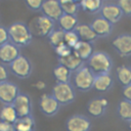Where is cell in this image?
<instances>
[{"mask_svg":"<svg viewBox=\"0 0 131 131\" xmlns=\"http://www.w3.org/2000/svg\"><path fill=\"white\" fill-rule=\"evenodd\" d=\"M9 40V35H8V30L4 27L0 26V46L7 43Z\"/></svg>","mask_w":131,"mask_h":131,"instance_id":"836d02e7","label":"cell"},{"mask_svg":"<svg viewBox=\"0 0 131 131\" xmlns=\"http://www.w3.org/2000/svg\"><path fill=\"white\" fill-rule=\"evenodd\" d=\"M58 25H59V29L62 30L63 32H71V31H75V29L77 28V26L79 25L78 23V18L76 15L73 14H67L63 13L60 18L57 20Z\"/></svg>","mask_w":131,"mask_h":131,"instance_id":"44dd1931","label":"cell"},{"mask_svg":"<svg viewBox=\"0 0 131 131\" xmlns=\"http://www.w3.org/2000/svg\"><path fill=\"white\" fill-rule=\"evenodd\" d=\"M73 1H74V2H76V3H80V1H81V0H73Z\"/></svg>","mask_w":131,"mask_h":131,"instance_id":"ab89813d","label":"cell"},{"mask_svg":"<svg viewBox=\"0 0 131 131\" xmlns=\"http://www.w3.org/2000/svg\"><path fill=\"white\" fill-rule=\"evenodd\" d=\"M79 5L88 13H96L102 7V0H81Z\"/></svg>","mask_w":131,"mask_h":131,"instance_id":"4316f807","label":"cell"},{"mask_svg":"<svg viewBox=\"0 0 131 131\" xmlns=\"http://www.w3.org/2000/svg\"><path fill=\"white\" fill-rule=\"evenodd\" d=\"M116 74L118 81L120 82L121 85H123V87L131 84V67L125 64L120 66L117 68Z\"/></svg>","mask_w":131,"mask_h":131,"instance_id":"484cf974","label":"cell"},{"mask_svg":"<svg viewBox=\"0 0 131 131\" xmlns=\"http://www.w3.org/2000/svg\"><path fill=\"white\" fill-rule=\"evenodd\" d=\"M9 69L15 77L19 79H27L32 74L33 66L28 57L19 55L9 64Z\"/></svg>","mask_w":131,"mask_h":131,"instance_id":"5b68a950","label":"cell"},{"mask_svg":"<svg viewBox=\"0 0 131 131\" xmlns=\"http://www.w3.org/2000/svg\"><path fill=\"white\" fill-rule=\"evenodd\" d=\"M88 68L94 75L107 74L113 69V60L111 56L103 51H94L87 60Z\"/></svg>","mask_w":131,"mask_h":131,"instance_id":"7a4b0ae2","label":"cell"},{"mask_svg":"<svg viewBox=\"0 0 131 131\" xmlns=\"http://www.w3.org/2000/svg\"><path fill=\"white\" fill-rule=\"evenodd\" d=\"M92 30L97 35V37H106L111 35L113 31V24L104 19L102 16L95 17L90 24Z\"/></svg>","mask_w":131,"mask_h":131,"instance_id":"2e32d148","label":"cell"},{"mask_svg":"<svg viewBox=\"0 0 131 131\" xmlns=\"http://www.w3.org/2000/svg\"><path fill=\"white\" fill-rule=\"evenodd\" d=\"M59 102L53 97L52 94L44 93L41 95L39 100V107L42 114H44L46 117H53L55 116L59 110H60Z\"/></svg>","mask_w":131,"mask_h":131,"instance_id":"ba28073f","label":"cell"},{"mask_svg":"<svg viewBox=\"0 0 131 131\" xmlns=\"http://www.w3.org/2000/svg\"><path fill=\"white\" fill-rule=\"evenodd\" d=\"M75 32L77 33L80 40H82V41L92 43L98 38L97 35L92 30L91 26L88 25V24H79L77 26V28L75 29Z\"/></svg>","mask_w":131,"mask_h":131,"instance_id":"d6986e66","label":"cell"},{"mask_svg":"<svg viewBox=\"0 0 131 131\" xmlns=\"http://www.w3.org/2000/svg\"><path fill=\"white\" fill-rule=\"evenodd\" d=\"M0 131H15L14 130V124L0 121Z\"/></svg>","mask_w":131,"mask_h":131,"instance_id":"d590c367","label":"cell"},{"mask_svg":"<svg viewBox=\"0 0 131 131\" xmlns=\"http://www.w3.org/2000/svg\"><path fill=\"white\" fill-rule=\"evenodd\" d=\"M12 105L14 106L18 118L32 116V111H33L32 100L28 94L19 93L17 95V97L15 98L14 102L12 103Z\"/></svg>","mask_w":131,"mask_h":131,"instance_id":"30bf717a","label":"cell"},{"mask_svg":"<svg viewBox=\"0 0 131 131\" xmlns=\"http://www.w3.org/2000/svg\"><path fill=\"white\" fill-rule=\"evenodd\" d=\"M32 34L39 37H48L50 33L54 30V21L45 15L37 16L32 21V27L30 28Z\"/></svg>","mask_w":131,"mask_h":131,"instance_id":"8992f818","label":"cell"},{"mask_svg":"<svg viewBox=\"0 0 131 131\" xmlns=\"http://www.w3.org/2000/svg\"><path fill=\"white\" fill-rule=\"evenodd\" d=\"M51 94L60 105H68L75 101L76 89L72 83H56L52 88Z\"/></svg>","mask_w":131,"mask_h":131,"instance_id":"277c9868","label":"cell"},{"mask_svg":"<svg viewBox=\"0 0 131 131\" xmlns=\"http://www.w3.org/2000/svg\"><path fill=\"white\" fill-rule=\"evenodd\" d=\"M72 72L62 64H57L53 69V76L56 80V83H71Z\"/></svg>","mask_w":131,"mask_h":131,"instance_id":"7402d4cb","label":"cell"},{"mask_svg":"<svg viewBox=\"0 0 131 131\" xmlns=\"http://www.w3.org/2000/svg\"><path fill=\"white\" fill-rule=\"evenodd\" d=\"M58 63L64 66L72 73H75L77 70H79L81 67L84 66V61L81 60L74 53H71L70 55H68L66 57H58Z\"/></svg>","mask_w":131,"mask_h":131,"instance_id":"ffe728a7","label":"cell"},{"mask_svg":"<svg viewBox=\"0 0 131 131\" xmlns=\"http://www.w3.org/2000/svg\"><path fill=\"white\" fill-rule=\"evenodd\" d=\"M93 46L92 43L90 42H86V41H82L80 40L76 46L73 48V53L75 55H77L81 60H83L84 62L87 61L90 56L93 54Z\"/></svg>","mask_w":131,"mask_h":131,"instance_id":"e0dca14e","label":"cell"},{"mask_svg":"<svg viewBox=\"0 0 131 131\" xmlns=\"http://www.w3.org/2000/svg\"><path fill=\"white\" fill-rule=\"evenodd\" d=\"M112 45L121 56L131 55V34H121L117 36Z\"/></svg>","mask_w":131,"mask_h":131,"instance_id":"4fadbf2b","label":"cell"},{"mask_svg":"<svg viewBox=\"0 0 131 131\" xmlns=\"http://www.w3.org/2000/svg\"><path fill=\"white\" fill-rule=\"evenodd\" d=\"M18 119L16 111L12 104H3L0 108V121L14 124Z\"/></svg>","mask_w":131,"mask_h":131,"instance_id":"603a6c76","label":"cell"},{"mask_svg":"<svg viewBox=\"0 0 131 131\" xmlns=\"http://www.w3.org/2000/svg\"><path fill=\"white\" fill-rule=\"evenodd\" d=\"M8 75H9V73H8V70L5 67V64L0 63V83L7 81Z\"/></svg>","mask_w":131,"mask_h":131,"instance_id":"e575fe53","label":"cell"},{"mask_svg":"<svg viewBox=\"0 0 131 131\" xmlns=\"http://www.w3.org/2000/svg\"><path fill=\"white\" fill-rule=\"evenodd\" d=\"M91 126L90 119L81 114L72 115L66 121L67 131H90Z\"/></svg>","mask_w":131,"mask_h":131,"instance_id":"52a82bcc","label":"cell"},{"mask_svg":"<svg viewBox=\"0 0 131 131\" xmlns=\"http://www.w3.org/2000/svg\"><path fill=\"white\" fill-rule=\"evenodd\" d=\"M108 101L103 97H96L87 102L86 110L88 114L93 118H101L107 108Z\"/></svg>","mask_w":131,"mask_h":131,"instance_id":"8fae6325","label":"cell"},{"mask_svg":"<svg viewBox=\"0 0 131 131\" xmlns=\"http://www.w3.org/2000/svg\"><path fill=\"white\" fill-rule=\"evenodd\" d=\"M19 55L18 47L11 42H7L0 46V61L3 64H10Z\"/></svg>","mask_w":131,"mask_h":131,"instance_id":"9a60e30c","label":"cell"},{"mask_svg":"<svg viewBox=\"0 0 131 131\" xmlns=\"http://www.w3.org/2000/svg\"><path fill=\"white\" fill-rule=\"evenodd\" d=\"M34 87H36L38 90H43L46 88V84L44 81H37L35 84H34Z\"/></svg>","mask_w":131,"mask_h":131,"instance_id":"74e56055","label":"cell"},{"mask_svg":"<svg viewBox=\"0 0 131 131\" xmlns=\"http://www.w3.org/2000/svg\"><path fill=\"white\" fill-rule=\"evenodd\" d=\"M54 51H55V53L57 54L58 57H66V56L70 55L71 53H73V49L70 48L64 43L61 44V45H59V46H57V47H55L54 48Z\"/></svg>","mask_w":131,"mask_h":131,"instance_id":"4dcf8cb0","label":"cell"},{"mask_svg":"<svg viewBox=\"0 0 131 131\" xmlns=\"http://www.w3.org/2000/svg\"><path fill=\"white\" fill-rule=\"evenodd\" d=\"M58 1H59L60 7H61L63 13L76 15V13L78 12L79 7H80L79 3H76L73 0H58Z\"/></svg>","mask_w":131,"mask_h":131,"instance_id":"f1b7e54d","label":"cell"},{"mask_svg":"<svg viewBox=\"0 0 131 131\" xmlns=\"http://www.w3.org/2000/svg\"><path fill=\"white\" fill-rule=\"evenodd\" d=\"M27 6L32 10H41V7L44 3V0H25Z\"/></svg>","mask_w":131,"mask_h":131,"instance_id":"d6a6232c","label":"cell"},{"mask_svg":"<svg viewBox=\"0 0 131 131\" xmlns=\"http://www.w3.org/2000/svg\"><path fill=\"white\" fill-rule=\"evenodd\" d=\"M15 131H34L35 130V119L33 116L18 118L14 123Z\"/></svg>","mask_w":131,"mask_h":131,"instance_id":"cb8c5ba5","label":"cell"},{"mask_svg":"<svg viewBox=\"0 0 131 131\" xmlns=\"http://www.w3.org/2000/svg\"><path fill=\"white\" fill-rule=\"evenodd\" d=\"M19 93L16 84L8 80L0 83V102L2 104H12Z\"/></svg>","mask_w":131,"mask_h":131,"instance_id":"9c48e42d","label":"cell"},{"mask_svg":"<svg viewBox=\"0 0 131 131\" xmlns=\"http://www.w3.org/2000/svg\"><path fill=\"white\" fill-rule=\"evenodd\" d=\"M117 114L121 120L129 122L131 120V101L124 98L120 100L117 106Z\"/></svg>","mask_w":131,"mask_h":131,"instance_id":"d4e9b609","label":"cell"},{"mask_svg":"<svg viewBox=\"0 0 131 131\" xmlns=\"http://www.w3.org/2000/svg\"><path fill=\"white\" fill-rule=\"evenodd\" d=\"M113 84H114V80L110 73L95 75L93 88L98 92H106L113 87Z\"/></svg>","mask_w":131,"mask_h":131,"instance_id":"ac0fdd59","label":"cell"},{"mask_svg":"<svg viewBox=\"0 0 131 131\" xmlns=\"http://www.w3.org/2000/svg\"><path fill=\"white\" fill-rule=\"evenodd\" d=\"M99 12H100V16H102L104 19H106L113 25L118 23L123 16V12L119 7V5L114 3H107L102 5Z\"/></svg>","mask_w":131,"mask_h":131,"instance_id":"5bb4252c","label":"cell"},{"mask_svg":"<svg viewBox=\"0 0 131 131\" xmlns=\"http://www.w3.org/2000/svg\"><path fill=\"white\" fill-rule=\"evenodd\" d=\"M41 10L43 15L49 17L53 21H57L63 14L58 0H44Z\"/></svg>","mask_w":131,"mask_h":131,"instance_id":"7c38bea8","label":"cell"},{"mask_svg":"<svg viewBox=\"0 0 131 131\" xmlns=\"http://www.w3.org/2000/svg\"><path fill=\"white\" fill-rule=\"evenodd\" d=\"M79 41H80V38L75 31L64 32V44L68 45L70 48L73 49Z\"/></svg>","mask_w":131,"mask_h":131,"instance_id":"f546056e","label":"cell"},{"mask_svg":"<svg viewBox=\"0 0 131 131\" xmlns=\"http://www.w3.org/2000/svg\"><path fill=\"white\" fill-rule=\"evenodd\" d=\"M48 41L52 47H57L64 43V32L60 29L53 30L48 36Z\"/></svg>","mask_w":131,"mask_h":131,"instance_id":"83f0119b","label":"cell"},{"mask_svg":"<svg viewBox=\"0 0 131 131\" xmlns=\"http://www.w3.org/2000/svg\"><path fill=\"white\" fill-rule=\"evenodd\" d=\"M123 96H124V99L131 101V84L123 87Z\"/></svg>","mask_w":131,"mask_h":131,"instance_id":"8d00e7d4","label":"cell"},{"mask_svg":"<svg viewBox=\"0 0 131 131\" xmlns=\"http://www.w3.org/2000/svg\"><path fill=\"white\" fill-rule=\"evenodd\" d=\"M72 79H73L72 85L76 90L86 92L93 88L95 75L87 66L84 64L74 73V76Z\"/></svg>","mask_w":131,"mask_h":131,"instance_id":"3957f363","label":"cell"},{"mask_svg":"<svg viewBox=\"0 0 131 131\" xmlns=\"http://www.w3.org/2000/svg\"><path fill=\"white\" fill-rule=\"evenodd\" d=\"M118 5L123 14L131 15V0H118Z\"/></svg>","mask_w":131,"mask_h":131,"instance_id":"1f68e13d","label":"cell"},{"mask_svg":"<svg viewBox=\"0 0 131 131\" xmlns=\"http://www.w3.org/2000/svg\"><path fill=\"white\" fill-rule=\"evenodd\" d=\"M127 125H128V127H129V129L131 130V120H130L129 122H127Z\"/></svg>","mask_w":131,"mask_h":131,"instance_id":"f35d334b","label":"cell"},{"mask_svg":"<svg viewBox=\"0 0 131 131\" xmlns=\"http://www.w3.org/2000/svg\"><path fill=\"white\" fill-rule=\"evenodd\" d=\"M7 30H8L9 40L17 47H24L31 43L33 34L30 28L25 23L15 21L12 25H10Z\"/></svg>","mask_w":131,"mask_h":131,"instance_id":"6da1fadb","label":"cell"}]
</instances>
